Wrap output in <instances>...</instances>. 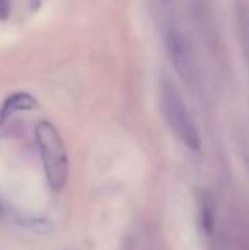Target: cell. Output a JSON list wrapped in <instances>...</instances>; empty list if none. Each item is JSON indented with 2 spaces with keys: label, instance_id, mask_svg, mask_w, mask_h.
Segmentation results:
<instances>
[{
  "label": "cell",
  "instance_id": "obj_2",
  "mask_svg": "<svg viewBox=\"0 0 249 250\" xmlns=\"http://www.w3.org/2000/svg\"><path fill=\"white\" fill-rule=\"evenodd\" d=\"M160 104L163 116L169 125V127L173 130V133L191 149L197 151L200 149L201 139L198 129L182 101L179 92L170 82H164L161 86V95H160Z\"/></svg>",
  "mask_w": 249,
  "mask_h": 250
},
{
  "label": "cell",
  "instance_id": "obj_3",
  "mask_svg": "<svg viewBox=\"0 0 249 250\" xmlns=\"http://www.w3.org/2000/svg\"><path fill=\"white\" fill-rule=\"evenodd\" d=\"M166 47L175 70L185 81H191L195 73V62L185 37L178 29L169 28L166 32Z\"/></svg>",
  "mask_w": 249,
  "mask_h": 250
},
{
  "label": "cell",
  "instance_id": "obj_4",
  "mask_svg": "<svg viewBox=\"0 0 249 250\" xmlns=\"http://www.w3.org/2000/svg\"><path fill=\"white\" fill-rule=\"evenodd\" d=\"M38 107V101L28 92L10 94L0 107V125L6 123L13 114L21 111H31Z\"/></svg>",
  "mask_w": 249,
  "mask_h": 250
},
{
  "label": "cell",
  "instance_id": "obj_6",
  "mask_svg": "<svg viewBox=\"0 0 249 250\" xmlns=\"http://www.w3.org/2000/svg\"><path fill=\"white\" fill-rule=\"evenodd\" d=\"M0 215H1V207H0Z\"/></svg>",
  "mask_w": 249,
  "mask_h": 250
},
{
  "label": "cell",
  "instance_id": "obj_5",
  "mask_svg": "<svg viewBox=\"0 0 249 250\" xmlns=\"http://www.w3.org/2000/svg\"><path fill=\"white\" fill-rule=\"evenodd\" d=\"M10 15V0H0V21H6Z\"/></svg>",
  "mask_w": 249,
  "mask_h": 250
},
{
  "label": "cell",
  "instance_id": "obj_1",
  "mask_svg": "<svg viewBox=\"0 0 249 250\" xmlns=\"http://www.w3.org/2000/svg\"><path fill=\"white\" fill-rule=\"evenodd\" d=\"M35 139L41 152L47 183L54 192H60L69 174V163L62 136L51 123L40 122L35 126Z\"/></svg>",
  "mask_w": 249,
  "mask_h": 250
}]
</instances>
